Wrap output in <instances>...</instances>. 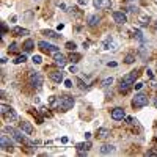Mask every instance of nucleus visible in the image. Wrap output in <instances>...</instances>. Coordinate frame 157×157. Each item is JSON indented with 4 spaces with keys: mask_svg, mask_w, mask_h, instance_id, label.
<instances>
[{
    "mask_svg": "<svg viewBox=\"0 0 157 157\" xmlns=\"http://www.w3.org/2000/svg\"><path fill=\"white\" fill-rule=\"evenodd\" d=\"M74 105V98L61 96V98H50V107L60 110V112H68Z\"/></svg>",
    "mask_w": 157,
    "mask_h": 157,
    "instance_id": "f257e3e1",
    "label": "nucleus"
},
{
    "mask_svg": "<svg viewBox=\"0 0 157 157\" xmlns=\"http://www.w3.org/2000/svg\"><path fill=\"white\" fill-rule=\"evenodd\" d=\"M28 80H30V83L33 85V86H36V88H41L43 86V75L39 74V72H36V71H30L28 72Z\"/></svg>",
    "mask_w": 157,
    "mask_h": 157,
    "instance_id": "f03ea898",
    "label": "nucleus"
},
{
    "mask_svg": "<svg viewBox=\"0 0 157 157\" xmlns=\"http://www.w3.org/2000/svg\"><path fill=\"white\" fill-rule=\"evenodd\" d=\"M38 47L41 49L44 53H50V55H55V53H58L60 49L57 46H53V44H49V43H46V41H39L38 43Z\"/></svg>",
    "mask_w": 157,
    "mask_h": 157,
    "instance_id": "7ed1b4c3",
    "label": "nucleus"
},
{
    "mask_svg": "<svg viewBox=\"0 0 157 157\" xmlns=\"http://www.w3.org/2000/svg\"><path fill=\"white\" fill-rule=\"evenodd\" d=\"M5 132H8L11 135V138L14 141H18V143H25V137L22 135V133L18 130V129H14V127H10V126H6V127L3 129Z\"/></svg>",
    "mask_w": 157,
    "mask_h": 157,
    "instance_id": "20e7f679",
    "label": "nucleus"
},
{
    "mask_svg": "<svg viewBox=\"0 0 157 157\" xmlns=\"http://www.w3.org/2000/svg\"><path fill=\"white\" fill-rule=\"evenodd\" d=\"M2 116L5 118V120L6 121H16V120H18V115H16V112H14V110L10 107V105H2Z\"/></svg>",
    "mask_w": 157,
    "mask_h": 157,
    "instance_id": "39448f33",
    "label": "nucleus"
},
{
    "mask_svg": "<svg viewBox=\"0 0 157 157\" xmlns=\"http://www.w3.org/2000/svg\"><path fill=\"white\" fill-rule=\"evenodd\" d=\"M145 105H148V96L146 94H137V96L132 99V107L133 108H141Z\"/></svg>",
    "mask_w": 157,
    "mask_h": 157,
    "instance_id": "423d86ee",
    "label": "nucleus"
},
{
    "mask_svg": "<svg viewBox=\"0 0 157 157\" xmlns=\"http://www.w3.org/2000/svg\"><path fill=\"white\" fill-rule=\"evenodd\" d=\"M0 148H2L3 149V151H13V141H11V138H8L6 135H5V133H3V135H0Z\"/></svg>",
    "mask_w": 157,
    "mask_h": 157,
    "instance_id": "0eeeda50",
    "label": "nucleus"
},
{
    "mask_svg": "<svg viewBox=\"0 0 157 157\" xmlns=\"http://www.w3.org/2000/svg\"><path fill=\"white\" fill-rule=\"evenodd\" d=\"M138 71H130L129 74H126V75H123V78H121V82H124V83H129V85H133L135 83V80H137V77H138Z\"/></svg>",
    "mask_w": 157,
    "mask_h": 157,
    "instance_id": "6e6552de",
    "label": "nucleus"
},
{
    "mask_svg": "<svg viewBox=\"0 0 157 157\" xmlns=\"http://www.w3.org/2000/svg\"><path fill=\"white\" fill-rule=\"evenodd\" d=\"M93 5L98 10H110L112 8V2L110 0H93Z\"/></svg>",
    "mask_w": 157,
    "mask_h": 157,
    "instance_id": "1a4fd4ad",
    "label": "nucleus"
},
{
    "mask_svg": "<svg viewBox=\"0 0 157 157\" xmlns=\"http://www.w3.org/2000/svg\"><path fill=\"white\" fill-rule=\"evenodd\" d=\"M113 21L116 24H120V25H123V24L127 22V16H126L123 11H115L113 13Z\"/></svg>",
    "mask_w": 157,
    "mask_h": 157,
    "instance_id": "9d476101",
    "label": "nucleus"
},
{
    "mask_svg": "<svg viewBox=\"0 0 157 157\" xmlns=\"http://www.w3.org/2000/svg\"><path fill=\"white\" fill-rule=\"evenodd\" d=\"M112 118H113L115 121H121L123 118H126L124 110H123L121 107H115V108L112 110Z\"/></svg>",
    "mask_w": 157,
    "mask_h": 157,
    "instance_id": "9b49d317",
    "label": "nucleus"
},
{
    "mask_svg": "<svg viewBox=\"0 0 157 157\" xmlns=\"http://www.w3.org/2000/svg\"><path fill=\"white\" fill-rule=\"evenodd\" d=\"M49 77H50V80H53L55 83H61L63 80H65V77H63L61 71H50Z\"/></svg>",
    "mask_w": 157,
    "mask_h": 157,
    "instance_id": "f8f14e48",
    "label": "nucleus"
},
{
    "mask_svg": "<svg viewBox=\"0 0 157 157\" xmlns=\"http://www.w3.org/2000/svg\"><path fill=\"white\" fill-rule=\"evenodd\" d=\"M66 60H68V58H66L61 52H58V53H55V55H53V61H55V65H58L60 68H63V66L66 65Z\"/></svg>",
    "mask_w": 157,
    "mask_h": 157,
    "instance_id": "ddd939ff",
    "label": "nucleus"
},
{
    "mask_svg": "<svg viewBox=\"0 0 157 157\" xmlns=\"http://www.w3.org/2000/svg\"><path fill=\"white\" fill-rule=\"evenodd\" d=\"M88 25L91 27V28H94V27H98L99 24H101V16H98V14H91V16H88Z\"/></svg>",
    "mask_w": 157,
    "mask_h": 157,
    "instance_id": "4468645a",
    "label": "nucleus"
},
{
    "mask_svg": "<svg viewBox=\"0 0 157 157\" xmlns=\"http://www.w3.org/2000/svg\"><path fill=\"white\" fill-rule=\"evenodd\" d=\"M90 148H91V143H90V141H85V143H78L75 149H77V152L80 154V155H85Z\"/></svg>",
    "mask_w": 157,
    "mask_h": 157,
    "instance_id": "2eb2a0df",
    "label": "nucleus"
},
{
    "mask_svg": "<svg viewBox=\"0 0 157 157\" xmlns=\"http://www.w3.org/2000/svg\"><path fill=\"white\" fill-rule=\"evenodd\" d=\"M19 127H21V130H24L25 133H31V132H33V126H31L30 123H27V121H21L19 123Z\"/></svg>",
    "mask_w": 157,
    "mask_h": 157,
    "instance_id": "dca6fc26",
    "label": "nucleus"
},
{
    "mask_svg": "<svg viewBox=\"0 0 157 157\" xmlns=\"http://www.w3.org/2000/svg\"><path fill=\"white\" fill-rule=\"evenodd\" d=\"M99 152L104 154V155H107V154H113V152H115V146H113V145H104V146L99 149Z\"/></svg>",
    "mask_w": 157,
    "mask_h": 157,
    "instance_id": "f3484780",
    "label": "nucleus"
},
{
    "mask_svg": "<svg viewBox=\"0 0 157 157\" xmlns=\"http://www.w3.org/2000/svg\"><path fill=\"white\" fill-rule=\"evenodd\" d=\"M138 22H140L141 27H146V25H149V24H151V18H149L148 14H140Z\"/></svg>",
    "mask_w": 157,
    "mask_h": 157,
    "instance_id": "a211bd4d",
    "label": "nucleus"
},
{
    "mask_svg": "<svg viewBox=\"0 0 157 157\" xmlns=\"http://www.w3.org/2000/svg\"><path fill=\"white\" fill-rule=\"evenodd\" d=\"M13 33L16 36H22V35H28V30L27 28H21V27H14L13 28Z\"/></svg>",
    "mask_w": 157,
    "mask_h": 157,
    "instance_id": "6ab92c4d",
    "label": "nucleus"
},
{
    "mask_svg": "<svg viewBox=\"0 0 157 157\" xmlns=\"http://www.w3.org/2000/svg\"><path fill=\"white\" fill-rule=\"evenodd\" d=\"M43 35H46L47 38H50V39H60V36H61V35H57V33H55V31H52V30H44Z\"/></svg>",
    "mask_w": 157,
    "mask_h": 157,
    "instance_id": "aec40b11",
    "label": "nucleus"
},
{
    "mask_svg": "<svg viewBox=\"0 0 157 157\" xmlns=\"http://www.w3.org/2000/svg\"><path fill=\"white\" fill-rule=\"evenodd\" d=\"M24 50H25V52H30V50H33V47H35V43L33 41H31V39H27V41L25 43H24Z\"/></svg>",
    "mask_w": 157,
    "mask_h": 157,
    "instance_id": "412c9836",
    "label": "nucleus"
},
{
    "mask_svg": "<svg viewBox=\"0 0 157 157\" xmlns=\"http://www.w3.org/2000/svg\"><path fill=\"white\" fill-rule=\"evenodd\" d=\"M108 133H110V132H108L107 129H104V127L98 129V137H99V138H107V137H108Z\"/></svg>",
    "mask_w": 157,
    "mask_h": 157,
    "instance_id": "4be33fe9",
    "label": "nucleus"
},
{
    "mask_svg": "<svg viewBox=\"0 0 157 157\" xmlns=\"http://www.w3.org/2000/svg\"><path fill=\"white\" fill-rule=\"evenodd\" d=\"M25 60H27L25 55H19V57H16V58L13 60V63H14V65H21V63H24Z\"/></svg>",
    "mask_w": 157,
    "mask_h": 157,
    "instance_id": "5701e85b",
    "label": "nucleus"
},
{
    "mask_svg": "<svg viewBox=\"0 0 157 157\" xmlns=\"http://www.w3.org/2000/svg\"><path fill=\"white\" fill-rule=\"evenodd\" d=\"M130 86H132V85H129V83H124V82H121V85H120V91H121V93H127Z\"/></svg>",
    "mask_w": 157,
    "mask_h": 157,
    "instance_id": "b1692460",
    "label": "nucleus"
},
{
    "mask_svg": "<svg viewBox=\"0 0 157 157\" xmlns=\"http://www.w3.org/2000/svg\"><path fill=\"white\" fill-rule=\"evenodd\" d=\"M8 50H10V53H18L19 52V47H18V44H16V43H13L10 47H8Z\"/></svg>",
    "mask_w": 157,
    "mask_h": 157,
    "instance_id": "393cba45",
    "label": "nucleus"
},
{
    "mask_svg": "<svg viewBox=\"0 0 157 157\" xmlns=\"http://www.w3.org/2000/svg\"><path fill=\"white\" fill-rule=\"evenodd\" d=\"M133 61H135V57H133L132 53H129L127 57H126V60H124V63H127V65H132Z\"/></svg>",
    "mask_w": 157,
    "mask_h": 157,
    "instance_id": "a878e982",
    "label": "nucleus"
},
{
    "mask_svg": "<svg viewBox=\"0 0 157 157\" xmlns=\"http://www.w3.org/2000/svg\"><path fill=\"white\" fill-rule=\"evenodd\" d=\"M112 83H113V78L110 77V78H105V80L102 82V86H104V88H108V86L112 85Z\"/></svg>",
    "mask_w": 157,
    "mask_h": 157,
    "instance_id": "bb28decb",
    "label": "nucleus"
},
{
    "mask_svg": "<svg viewBox=\"0 0 157 157\" xmlns=\"http://www.w3.org/2000/svg\"><path fill=\"white\" fill-rule=\"evenodd\" d=\"M65 47H66L68 50H75V43H72V41H68Z\"/></svg>",
    "mask_w": 157,
    "mask_h": 157,
    "instance_id": "cd10ccee",
    "label": "nucleus"
},
{
    "mask_svg": "<svg viewBox=\"0 0 157 157\" xmlns=\"http://www.w3.org/2000/svg\"><path fill=\"white\" fill-rule=\"evenodd\" d=\"M69 60L72 61V63H77L78 60H80V55H78V53H74V55L71 53V57H69Z\"/></svg>",
    "mask_w": 157,
    "mask_h": 157,
    "instance_id": "c85d7f7f",
    "label": "nucleus"
},
{
    "mask_svg": "<svg viewBox=\"0 0 157 157\" xmlns=\"http://www.w3.org/2000/svg\"><path fill=\"white\" fill-rule=\"evenodd\" d=\"M133 36H135L137 39H140V41H143V35H141L140 30H133Z\"/></svg>",
    "mask_w": 157,
    "mask_h": 157,
    "instance_id": "c756f323",
    "label": "nucleus"
},
{
    "mask_svg": "<svg viewBox=\"0 0 157 157\" xmlns=\"http://www.w3.org/2000/svg\"><path fill=\"white\" fill-rule=\"evenodd\" d=\"M31 61H33V63H36V65H39V63L43 61V58H41V55H33V58H31Z\"/></svg>",
    "mask_w": 157,
    "mask_h": 157,
    "instance_id": "7c9ffc66",
    "label": "nucleus"
},
{
    "mask_svg": "<svg viewBox=\"0 0 157 157\" xmlns=\"http://www.w3.org/2000/svg\"><path fill=\"white\" fill-rule=\"evenodd\" d=\"M65 86H66V88H72V82H71V80H65Z\"/></svg>",
    "mask_w": 157,
    "mask_h": 157,
    "instance_id": "2f4dec72",
    "label": "nucleus"
},
{
    "mask_svg": "<svg viewBox=\"0 0 157 157\" xmlns=\"http://www.w3.org/2000/svg\"><path fill=\"white\" fill-rule=\"evenodd\" d=\"M6 30H8V28H6V25H5V22H2V35L6 33Z\"/></svg>",
    "mask_w": 157,
    "mask_h": 157,
    "instance_id": "473e14b6",
    "label": "nucleus"
},
{
    "mask_svg": "<svg viewBox=\"0 0 157 157\" xmlns=\"http://www.w3.org/2000/svg\"><path fill=\"white\" fill-rule=\"evenodd\" d=\"M146 154H148V155H157V151H152V149H149Z\"/></svg>",
    "mask_w": 157,
    "mask_h": 157,
    "instance_id": "72a5a7b5",
    "label": "nucleus"
},
{
    "mask_svg": "<svg viewBox=\"0 0 157 157\" xmlns=\"http://www.w3.org/2000/svg\"><path fill=\"white\" fill-rule=\"evenodd\" d=\"M141 88H143V83H135V90H141Z\"/></svg>",
    "mask_w": 157,
    "mask_h": 157,
    "instance_id": "f704fd0d",
    "label": "nucleus"
},
{
    "mask_svg": "<svg viewBox=\"0 0 157 157\" xmlns=\"http://www.w3.org/2000/svg\"><path fill=\"white\" fill-rule=\"evenodd\" d=\"M69 72H77V68L75 66H71L69 68Z\"/></svg>",
    "mask_w": 157,
    "mask_h": 157,
    "instance_id": "c9c22d12",
    "label": "nucleus"
},
{
    "mask_svg": "<svg viewBox=\"0 0 157 157\" xmlns=\"http://www.w3.org/2000/svg\"><path fill=\"white\" fill-rule=\"evenodd\" d=\"M68 141H69L68 137H61V143H68Z\"/></svg>",
    "mask_w": 157,
    "mask_h": 157,
    "instance_id": "e433bc0d",
    "label": "nucleus"
},
{
    "mask_svg": "<svg viewBox=\"0 0 157 157\" xmlns=\"http://www.w3.org/2000/svg\"><path fill=\"white\" fill-rule=\"evenodd\" d=\"M126 121H127L129 124H132V123H133V118H130V116H127V118H126Z\"/></svg>",
    "mask_w": 157,
    "mask_h": 157,
    "instance_id": "4c0bfd02",
    "label": "nucleus"
},
{
    "mask_svg": "<svg viewBox=\"0 0 157 157\" xmlns=\"http://www.w3.org/2000/svg\"><path fill=\"white\" fill-rule=\"evenodd\" d=\"M77 83H78V85H80V88H85V85H83V82L80 80V78H78V80H77Z\"/></svg>",
    "mask_w": 157,
    "mask_h": 157,
    "instance_id": "58836bf2",
    "label": "nucleus"
},
{
    "mask_svg": "<svg viewBox=\"0 0 157 157\" xmlns=\"http://www.w3.org/2000/svg\"><path fill=\"white\" fill-rule=\"evenodd\" d=\"M86 2L88 0H78V5H86Z\"/></svg>",
    "mask_w": 157,
    "mask_h": 157,
    "instance_id": "ea45409f",
    "label": "nucleus"
},
{
    "mask_svg": "<svg viewBox=\"0 0 157 157\" xmlns=\"http://www.w3.org/2000/svg\"><path fill=\"white\" fill-rule=\"evenodd\" d=\"M57 28H58V31H60V30H63V28H65V25H63V24H60V25H58Z\"/></svg>",
    "mask_w": 157,
    "mask_h": 157,
    "instance_id": "a19ab883",
    "label": "nucleus"
},
{
    "mask_svg": "<svg viewBox=\"0 0 157 157\" xmlns=\"http://www.w3.org/2000/svg\"><path fill=\"white\" fill-rule=\"evenodd\" d=\"M154 28L157 30V21H155V24H154Z\"/></svg>",
    "mask_w": 157,
    "mask_h": 157,
    "instance_id": "79ce46f5",
    "label": "nucleus"
},
{
    "mask_svg": "<svg viewBox=\"0 0 157 157\" xmlns=\"http://www.w3.org/2000/svg\"><path fill=\"white\" fill-rule=\"evenodd\" d=\"M154 105H155V108H157V99L154 101Z\"/></svg>",
    "mask_w": 157,
    "mask_h": 157,
    "instance_id": "37998d69",
    "label": "nucleus"
}]
</instances>
